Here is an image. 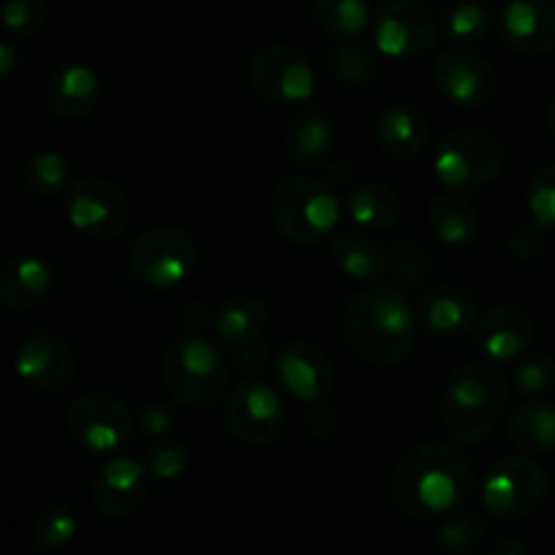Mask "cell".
<instances>
[{"mask_svg": "<svg viewBox=\"0 0 555 555\" xmlns=\"http://www.w3.org/2000/svg\"><path fill=\"white\" fill-rule=\"evenodd\" d=\"M266 320V304L253 293H233L217 304L215 314H211V328H215L217 339L228 347H249L263 336Z\"/></svg>", "mask_w": 555, "mask_h": 555, "instance_id": "23", "label": "cell"}, {"mask_svg": "<svg viewBox=\"0 0 555 555\" xmlns=\"http://www.w3.org/2000/svg\"><path fill=\"white\" fill-rule=\"evenodd\" d=\"M225 421L238 442L260 448L274 442L285 428V404L271 385L244 379L228 396Z\"/></svg>", "mask_w": 555, "mask_h": 555, "instance_id": "13", "label": "cell"}, {"mask_svg": "<svg viewBox=\"0 0 555 555\" xmlns=\"http://www.w3.org/2000/svg\"><path fill=\"white\" fill-rule=\"evenodd\" d=\"M336 144L334 119L325 108L304 106L285 128V155L298 168H318L328 160Z\"/></svg>", "mask_w": 555, "mask_h": 555, "instance_id": "21", "label": "cell"}, {"mask_svg": "<svg viewBox=\"0 0 555 555\" xmlns=\"http://www.w3.org/2000/svg\"><path fill=\"white\" fill-rule=\"evenodd\" d=\"M331 70L341 85L366 87L374 79V57L361 43L345 41L331 54Z\"/></svg>", "mask_w": 555, "mask_h": 555, "instance_id": "35", "label": "cell"}, {"mask_svg": "<svg viewBox=\"0 0 555 555\" xmlns=\"http://www.w3.org/2000/svg\"><path fill=\"white\" fill-rule=\"evenodd\" d=\"M204 314H206V304H188L182 312V320H184V328L190 331V334H195V331L204 328Z\"/></svg>", "mask_w": 555, "mask_h": 555, "instance_id": "45", "label": "cell"}, {"mask_svg": "<svg viewBox=\"0 0 555 555\" xmlns=\"http://www.w3.org/2000/svg\"><path fill=\"white\" fill-rule=\"evenodd\" d=\"M347 217L352 220V225L361 228V231H385V228L393 225L399 220L401 201L393 193V188L379 182H366L358 184L347 193L345 198Z\"/></svg>", "mask_w": 555, "mask_h": 555, "instance_id": "27", "label": "cell"}, {"mask_svg": "<svg viewBox=\"0 0 555 555\" xmlns=\"http://www.w3.org/2000/svg\"><path fill=\"white\" fill-rule=\"evenodd\" d=\"M486 542V520L480 515H450L437 531V545L444 555H475Z\"/></svg>", "mask_w": 555, "mask_h": 555, "instance_id": "32", "label": "cell"}, {"mask_svg": "<svg viewBox=\"0 0 555 555\" xmlns=\"http://www.w3.org/2000/svg\"><path fill=\"white\" fill-rule=\"evenodd\" d=\"M65 215L70 228L90 242H114L130 220L122 190L101 177H85L70 184L65 193Z\"/></svg>", "mask_w": 555, "mask_h": 555, "instance_id": "10", "label": "cell"}, {"mask_svg": "<svg viewBox=\"0 0 555 555\" xmlns=\"http://www.w3.org/2000/svg\"><path fill=\"white\" fill-rule=\"evenodd\" d=\"M374 47L393 60L423 57L437 41V22L415 0H388L372 22Z\"/></svg>", "mask_w": 555, "mask_h": 555, "instance_id": "12", "label": "cell"}, {"mask_svg": "<svg viewBox=\"0 0 555 555\" xmlns=\"http://www.w3.org/2000/svg\"><path fill=\"white\" fill-rule=\"evenodd\" d=\"M146 469L152 480H179L190 469V453L179 442H163L146 453Z\"/></svg>", "mask_w": 555, "mask_h": 555, "instance_id": "38", "label": "cell"}, {"mask_svg": "<svg viewBox=\"0 0 555 555\" xmlns=\"http://www.w3.org/2000/svg\"><path fill=\"white\" fill-rule=\"evenodd\" d=\"M431 81L444 101L464 108H480L496 98L499 76L486 57L472 52H450L437 60Z\"/></svg>", "mask_w": 555, "mask_h": 555, "instance_id": "14", "label": "cell"}, {"mask_svg": "<svg viewBox=\"0 0 555 555\" xmlns=\"http://www.w3.org/2000/svg\"><path fill=\"white\" fill-rule=\"evenodd\" d=\"M16 377L33 393H63L76 374L74 352L63 339L52 334H30L20 345L14 358Z\"/></svg>", "mask_w": 555, "mask_h": 555, "instance_id": "15", "label": "cell"}, {"mask_svg": "<svg viewBox=\"0 0 555 555\" xmlns=\"http://www.w3.org/2000/svg\"><path fill=\"white\" fill-rule=\"evenodd\" d=\"M513 383L526 396H542L555 388V363L547 356H531L515 366Z\"/></svg>", "mask_w": 555, "mask_h": 555, "instance_id": "39", "label": "cell"}, {"mask_svg": "<svg viewBox=\"0 0 555 555\" xmlns=\"http://www.w3.org/2000/svg\"><path fill=\"white\" fill-rule=\"evenodd\" d=\"M347 345L372 366H396L404 361L415 341V312L404 293L393 287L361 291L345 309Z\"/></svg>", "mask_w": 555, "mask_h": 555, "instance_id": "2", "label": "cell"}, {"mask_svg": "<svg viewBox=\"0 0 555 555\" xmlns=\"http://www.w3.org/2000/svg\"><path fill=\"white\" fill-rule=\"evenodd\" d=\"M160 374L168 393L179 404L195 410H209L211 404H217L228 385L225 358L198 334H184L166 347Z\"/></svg>", "mask_w": 555, "mask_h": 555, "instance_id": "5", "label": "cell"}, {"mask_svg": "<svg viewBox=\"0 0 555 555\" xmlns=\"http://www.w3.org/2000/svg\"><path fill=\"white\" fill-rule=\"evenodd\" d=\"M491 30V14L477 3H455L444 14V38L455 47H472Z\"/></svg>", "mask_w": 555, "mask_h": 555, "instance_id": "34", "label": "cell"}, {"mask_svg": "<svg viewBox=\"0 0 555 555\" xmlns=\"http://www.w3.org/2000/svg\"><path fill=\"white\" fill-rule=\"evenodd\" d=\"M388 258L396 280L406 282V285H421L434 266L428 247H423L421 242H410V238L406 242H396L388 249Z\"/></svg>", "mask_w": 555, "mask_h": 555, "instance_id": "36", "label": "cell"}, {"mask_svg": "<svg viewBox=\"0 0 555 555\" xmlns=\"http://www.w3.org/2000/svg\"><path fill=\"white\" fill-rule=\"evenodd\" d=\"M47 25V0H9L3 5V27L14 41L38 36Z\"/></svg>", "mask_w": 555, "mask_h": 555, "instance_id": "37", "label": "cell"}, {"mask_svg": "<svg viewBox=\"0 0 555 555\" xmlns=\"http://www.w3.org/2000/svg\"><path fill=\"white\" fill-rule=\"evenodd\" d=\"M507 434L518 450L529 455H547L555 450V406L547 401H526L515 406Z\"/></svg>", "mask_w": 555, "mask_h": 555, "instance_id": "28", "label": "cell"}, {"mask_svg": "<svg viewBox=\"0 0 555 555\" xmlns=\"http://www.w3.org/2000/svg\"><path fill=\"white\" fill-rule=\"evenodd\" d=\"M52 291V269L38 255H16L0 274V301L14 312L38 307Z\"/></svg>", "mask_w": 555, "mask_h": 555, "instance_id": "25", "label": "cell"}, {"mask_svg": "<svg viewBox=\"0 0 555 555\" xmlns=\"http://www.w3.org/2000/svg\"><path fill=\"white\" fill-rule=\"evenodd\" d=\"M545 247H547L545 228L537 225L534 220H531L529 225H520L518 231L513 233V238H509V249H513L515 258L520 260L537 258V255L545 253Z\"/></svg>", "mask_w": 555, "mask_h": 555, "instance_id": "42", "label": "cell"}, {"mask_svg": "<svg viewBox=\"0 0 555 555\" xmlns=\"http://www.w3.org/2000/svg\"><path fill=\"white\" fill-rule=\"evenodd\" d=\"M379 146L396 160H415L428 144V122L421 108L410 101H390L374 119Z\"/></svg>", "mask_w": 555, "mask_h": 555, "instance_id": "20", "label": "cell"}, {"mask_svg": "<svg viewBox=\"0 0 555 555\" xmlns=\"http://www.w3.org/2000/svg\"><path fill=\"white\" fill-rule=\"evenodd\" d=\"M198 263V247L182 228H152L135 238L130 249V271L152 291H171L193 274Z\"/></svg>", "mask_w": 555, "mask_h": 555, "instance_id": "9", "label": "cell"}, {"mask_svg": "<svg viewBox=\"0 0 555 555\" xmlns=\"http://www.w3.org/2000/svg\"><path fill=\"white\" fill-rule=\"evenodd\" d=\"M255 92L276 106H304L314 95V68L301 49L266 43L249 60Z\"/></svg>", "mask_w": 555, "mask_h": 555, "instance_id": "11", "label": "cell"}, {"mask_svg": "<svg viewBox=\"0 0 555 555\" xmlns=\"http://www.w3.org/2000/svg\"><path fill=\"white\" fill-rule=\"evenodd\" d=\"M428 220H431L434 233L444 244H469L480 233V215L469 201L461 198V193H439L428 204Z\"/></svg>", "mask_w": 555, "mask_h": 555, "instance_id": "29", "label": "cell"}, {"mask_svg": "<svg viewBox=\"0 0 555 555\" xmlns=\"http://www.w3.org/2000/svg\"><path fill=\"white\" fill-rule=\"evenodd\" d=\"M547 125H551V130L555 133V92H553V98L551 101H547Z\"/></svg>", "mask_w": 555, "mask_h": 555, "instance_id": "47", "label": "cell"}, {"mask_svg": "<svg viewBox=\"0 0 555 555\" xmlns=\"http://www.w3.org/2000/svg\"><path fill=\"white\" fill-rule=\"evenodd\" d=\"M65 428L81 450L92 455H117L133 439L135 421L128 406L112 393L90 390L70 401Z\"/></svg>", "mask_w": 555, "mask_h": 555, "instance_id": "8", "label": "cell"}, {"mask_svg": "<svg viewBox=\"0 0 555 555\" xmlns=\"http://www.w3.org/2000/svg\"><path fill=\"white\" fill-rule=\"evenodd\" d=\"M499 36L520 54H545L555 47L553 0H509L499 16Z\"/></svg>", "mask_w": 555, "mask_h": 555, "instance_id": "17", "label": "cell"}, {"mask_svg": "<svg viewBox=\"0 0 555 555\" xmlns=\"http://www.w3.org/2000/svg\"><path fill=\"white\" fill-rule=\"evenodd\" d=\"M76 529L79 526H76L74 513L63 504H52V507H43L33 524V545L43 553H57L74 542Z\"/></svg>", "mask_w": 555, "mask_h": 555, "instance_id": "33", "label": "cell"}, {"mask_svg": "<svg viewBox=\"0 0 555 555\" xmlns=\"http://www.w3.org/2000/svg\"><path fill=\"white\" fill-rule=\"evenodd\" d=\"M314 20L339 41H352L369 27V3L366 0H314Z\"/></svg>", "mask_w": 555, "mask_h": 555, "instance_id": "30", "label": "cell"}, {"mask_svg": "<svg viewBox=\"0 0 555 555\" xmlns=\"http://www.w3.org/2000/svg\"><path fill=\"white\" fill-rule=\"evenodd\" d=\"M150 482L152 475L146 464L130 459H112L92 482V502L106 518H130L144 504Z\"/></svg>", "mask_w": 555, "mask_h": 555, "instance_id": "16", "label": "cell"}, {"mask_svg": "<svg viewBox=\"0 0 555 555\" xmlns=\"http://www.w3.org/2000/svg\"><path fill=\"white\" fill-rule=\"evenodd\" d=\"M421 318L439 339H459L477 325V304L461 287H434L423 296Z\"/></svg>", "mask_w": 555, "mask_h": 555, "instance_id": "26", "label": "cell"}, {"mask_svg": "<svg viewBox=\"0 0 555 555\" xmlns=\"http://www.w3.org/2000/svg\"><path fill=\"white\" fill-rule=\"evenodd\" d=\"M531 336H534L531 314L515 304H499L488 309L475 325L477 350L493 363L518 361L531 345Z\"/></svg>", "mask_w": 555, "mask_h": 555, "instance_id": "18", "label": "cell"}, {"mask_svg": "<svg viewBox=\"0 0 555 555\" xmlns=\"http://www.w3.org/2000/svg\"><path fill=\"white\" fill-rule=\"evenodd\" d=\"M475 493V469L459 448L423 442L399 461L393 499L410 518L431 524L455 515Z\"/></svg>", "mask_w": 555, "mask_h": 555, "instance_id": "1", "label": "cell"}, {"mask_svg": "<svg viewBox=\"0 0 555 555\" xmlns=\"http://www.w3.org/2000/svg\"><path fill=\"white\" fill-rule=\"evenodd\" d=\"M47 101L63 119H85L101 101V81L95 70L81 63H65L49 76Z\"/></svg>", "mask_w": 555, "mask_h": 555, "instance_id": "22", "label": "cell"}, {"mask_svg": "<svg viewBox=\"0 0 555 555\" xmlns=\"http://www.w3.org/2000/svg\"><path fill=\"white\" fill-rule=\"evenodd\" d=\"M331 258L336 269L356 282H377L390 271L388 249L361 228H347L331 244Z\"/></svg>", "mask_w": 555, "mask_h": 555, "instance_id": "24", "label": "cell"}, {"mask_svg": "<svg viewBox=\"0 0 555 555\" xmlns=\"http://www.w3.org/2000/svg\"><path fill=\"white\" fill-rule=\"evenodd\" d=\"M22 177H25L27 190L33 195H43V198H52V195L68 193L70 188V163L68 157L60 155L54 150L36 152L30 160L22 168Z\"/></svg>", "mask_w": 555, "mask_h": 555, "instance_id": "31", "label": "cell"}, {"mask_svg": "<svg viewBox=\"0 0 555 555\" xmlns=\"http://www.w3.org/2000/svg\"><path fill=\"white\" fill-rule=\"evenodd\" d=\"M529 211L537 225L555 228V166L542 168L529 184Z\"/></svg>", "mask_w": 555, "mask_h": 555, "instance_id": "40", "label": "cell"}, {"mask_svg": "<svg viewBox=\"0 0 555 555\" xmlns=\"http://www.w3.org/2000/svg\"><path fill=\"white\" fill-rule=\"evenodd\" d=\"M276 377L293 399L314 404L334 385V369H331L328 356L318 345L291 341L276 356Z\"/></svg>", "mask_w": 555, "mask_h": 555, "instance_id": "19", "label": "cell"}, {"mask_svg": "<svg viewBox=\"0 0 555 555\" xmlns=\"http://www.w3.org/2000/svg\"><path fill=\"white\" fill-rule=\"evenodd\" d=\"M271 220L285 242L312 247L339 228L341 201L328 182L293 173L271 193Z\"/></svg>", "mask_w": 555, "mask_h": 555, "instance_id": "4", "label": "cell"}, {"mask_svg": "<svg viewBox=\"0 0 555 555\" xmlns=\"http://www.w3.org/2000/svg\"><path fill=\"white\" fill-rule=\"evenodd\" d=\"M504 144L488 130H453L434 152V173L450 193H475L502 173Z\"/></svg>", "mask_w": 555, "mask_h": 555, "instance_id": "6", "label": "cell"}, {"mask_svg": "<svg viewBox=\"0 0 555 555\" xmlns=\"http://www.w3.org/2000/svg\"><path fill=\"white\" fill-rule=\"evenodd\" d=\"M16 68V47H14V38L5 36L0 41V79H9Z\"/></svg>", "mask_w": 555, "mask_h": 555, "instance_id": "44", "label": "cell"}, {"mask_svg": "<svg viewBox=\"0 0 555 555\" xmlns=\"http://www.w3.org/2000/svg\"><path fill=\"white\" fill-rule=\"evenodd\" d=\"M482 504L499 520L529 518L547 496V475L529 455H504L488 466L480 486Z\"/></svg>", "mask_w": 555, "mask_h": 555, "instance_id": "7", "label": "cell"}, {"mask_svg": "<svg viewBox=\"0 0 555 555\" xmlns=\"http://www.w3.org/2000/svg\"><path fill=\"white\" fill-rule=\"evenodd\" d=\"M135 421H139V428L146 437H166V434L177 428L179 417L168 404H144Z\"/></svg>", "mask_w": 555, "mask_h": 555, "instance_id": "41", "label": "cell"}, {"mask_svg": "<svg viewBox=\"0 0 555 555\" xmlns=\"http://www.w3.org/2000/svg\"><path fill=\"white\" fill-rule=\"evenodd\" d=\"M307 428L312 437L318 439H331L339 428V417H336V410L331 404H323V401H314L307 410Z\"/></svg>", "mask_w": 555, "mask_h": 555, "instance_id": "43", "label": "cell"}, {"mask_svg": "<svg viewBox=\"0 0 555 555\" xmlns=\"http://www.w3.org/2000/svg\"><path fill=\"white\" fill-rule=\"evenodd\" d=\"M509 399L507 377L491 363H464L442 390V423L459 444H477L493 431Z\"/></svg>", "mask_w": 555, "mask_h": 555, "instance_id": "3", "label": "cell"}, {"mask_svg": "<svg viewBox=\"0 0 555 555\" xmlns=\"http://www.w3.org/2000/svg\"><path fill=\"white\" fill-rule=\"evenodd\" d=\"M488 555H529V551H526L524 542L504 540V542H499V545H493Z\"/></svg>", "mask_w": 555, "mask_h": 555, "instance_id": "46", "label": "cell"}]
</instances>
